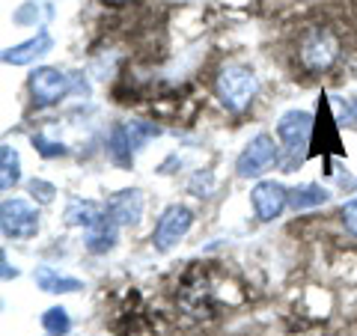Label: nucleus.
I'll return each instance as SVG.
<instances>
[{
    "label": "nucleus",
    "instance_id": "obj_17",
    "mask_svg": "<svg viewBox=\"0 0 357 336\" xmlns=\"http://www.w3.org/2000/svg\"><path fill=\"white\" fill-rule=\"evenodd\" d=\"M21 176H24V170H21L18 149L13 143H3V146H0V190H3V194L15 190L21 185Z\"/></svg>",
    "mask_w": 357,
    "mask_h": 336
},
{
    "label": "nucleus",
    "instance_id": "obj_22",
    "mask_svg": "<svg viewBox=\"0 0 357 336\" xmlns=\"http://www.w3.org/2000/svg\"><path fill=\"white\" fill-rule=\"evenodd\" d=\"M27 197L36 206H54L57 203V185L48 182V178L33 176V178H27Z\"/></svg>",
    "mask_w": 357,
    "mask_h": 336
},
{
    "label": "nucleus",
    "instance_id": "obj_20",
    "mask_svg": "<svg viewBox=\"0 0 357 336\" xmlns=\"http://www.w3.org/2000/svg\"><path fill=\"white\" fill-rule=\"evenodd\" d=\"M126 128H128V137L134 143V152L146 149L155 137H161V134H164V128L155 119H128Z\"/></svg>",
    "mask_w": 357,
    "mask_h": 336
},
{
    "label": "nucleus",
    "instance_id": "obj_8",
    "mask_svg": "<svg viewBox=\"0 0 357 336\" xmlns=\"http://www.w3.org/2000/svg\"><path fill=\"white\" fill-rule=\"evenodd\" d=\"M250 208L259 223L280 220L289 208V188L283 182H277V178H268V176L259 178L250 188Z\"/></svg>",
    "mask_w": 357,
    "mask_h": 336
},
{
    "label": "nucleus",
    "instance_id": "obj_24",
    "mask_svg": "<svg viewBox=\"0 0 357 336\" xmlns=\"http://www.w3.org/2000/svg\"><path fill=\"white\" fill-rule=\"evenodd\" d=\"M0 277H3V283H9V280H18V277H21L18 268L9 262V253H6V250H0Z\"/></svg>",
    "mask_w": 357,
    "mask_h": 336
},
{
    "label": "nucleus",
    "instance_id": "obj_1",
    "mask_svg": "<svg viewBox=\"0 0 357 336\" xmlns=\"http://www.w3.org/2000/svg\"><path fill=\"white\" fill-rule=\"evenodd\" d=\"M342 60V39L328 24H312L298 36L295 63L304 75H328Z\"/></svg>",
    "mask_w": 357,
    "mask_h": 336
},
{
    "label": "nucleus",
    "instance_id": "obj_23",
    "mask_svg": "<svg viewBox=\"0 0 357 336\" xmlns=\"http://www.w3.org/2000/svg\"><path fill=\"white\" fill-rule=\"evenodd\" d=\"M340 227L351 235V238H357V197L349 199V203H342L340 208Z\"/></svg>",
    "mask_w": 357,
    "mask_h": 336
},
{
    "label": "nucleus",
    "instance_id": "obj_26",
    "mask_svg": "<svg viewBox=\"0 0 357 336\" xmlns=\"http://www.w3.org/2000/svg\"><path fill=\"white\" fill-rule=\"evenodd\" d=\"M351 107H354V116H357V96L351 98Z\"/></svg>",
    "mask_w": 357,
    "mask_h": 336
},
{
    "label": "nucleus",
    "instance_id": "obj_10",
    "mask_svg": "<svg viewBox=\"0 0 357 336\" xmlns=\"http://www.w3.org/2000/svg\"><path fill=\"white\" fill-rule=\"evenodd\" d=\"M51 51H54V36H51V30H48V27H39L30 39L3 48L0 60H3V66H18V69H27V66H30V69H33V66H39Z\"/></svg>",
    "mask_w": 357,
    "mask_h": 336
},
{
    "label": "nucleus",
    "instance_id": "obj_15",
    "mask_svg": "<svg viewBox=\"0 0 357 336\" xmlns=\"http://www.w3.org/2000/svg\"><path fill=\"white\" fill-rule=\"evenodd\" d=\"M119 229L122 227H116L110 217H105L98 227L84 232V250L89 256H107V253H114L116 244H119Z\"/></svg>",
    "mask_w": 357,
    "mask_h": 336
},
{
    "label": "nucleus",
    "instance_id": "obj_9",
    "mask_svg": "<svg viewBox=\"0 0 357 336\" xmlns=\"http://www.w3.org/2000/svg\"><path fill=\"white\" fill-rule=\"evenodd\" d=\"M107 217L122 229H134L140 227L143 215H146V197L140 188H119L105 199Z\"/></svg>",
    "mask_w": 357,
    "mask_h": 336
},
{
    "label": "nucleus",
    "instance_id": "obj_11",
    "mask_svg": "<svg viewBox=\"0 0 357 336\" xmlns=\"http://www.w3.org/2000/svg\"><path fill=\"white\" fill-rule=\"evenodd\" d=\"M33 283H36L39 292L45 295H54V298H63V295H81L86 283L81 277H72V274H63L60 268H54L48 262H42L33 268Z\"/></svg>",
    "mask_w": 357,
    "mask_h": 336
},
{
    "label": "nucleus",
    "instance_id": "obj_21",
    "mask_svg": "<svg viewBox=\"0 0 357 336\" xmlns=\"http://www.w3.org/2000/svg\"><path fill=\"white\" fill-rule=\"evenodd\" d=\"M185 190L191 197H197V199H211V197H215V190H218L215 170H208V167H199V170H194L191 176H188Z\"/></svg>",
    "mask_w": 357,
    "mask_h": 336
},
{
    "label": "nucleus",
    "instance_id": "obj_13",
    "mask_svg": "<svg viewBox=\"0 0 357 336\" xmlns=\"http://www.w3.org/2000/svg\"><path fill=\"white\" fill-rule=\"evenodd\" d=\"M134 143L128 137L126 122H114L105 134V158L116 167V170H131L134 167Z\"/></svg>",
    "mask_w": 357,
    "mask_h": 336
},
{
    "label": "nucleus",
    "instance_id": "obj_4",
    "mask_svg": "<svg viewBox=\"0 0 357 336\" xmlns=\"http://www.w3.org/2000/svg\"><path fill=\"white\" fill-rule=\"evenodd\" d=\"M280 164H283V146L277 140V134L259 131L236 155V176L244 178V182H259Z\"/></svg>",
    "mask_w": 357,
    "mask_h": 336
},
{
    "label": "nucleus",
    "instance_id": "obj_3",
    "mask_svg": "<svg viewBox=\"0 0 357 336\" xmlns=\"http://www.w3.org/2000/svg\"><path fill=\"white\" fill-rule=\"evenodd\" d=\"M312 128H316V116L310 110L292 107L280 114L274 125V134L283 146V170H301V164L307 161L310 143H312Z\"/></svg>",
    "mask_w": 357,
    "mask_h": 336
},
{
    "label": "nucleus",
    "instance_id": "obj_18",
    "mask_svg": "<svg viewBox=\"0 0 357 336\" xmlns=\"http://www.w3.org/2000/svg\"><path fill=\"white\" fill-rule=\"evenodd\" d=\"M30 146H33V152H36L39 158H45V161H57V158H66V155H69V143H63L57 134L48 131V128L33 131V134H30Z\"/></svg>",
    "mask_w": 357,
    "mask_h": 336
},
{
    "label": "nucleus",
    "instance_id": "obj_6",
    "mask_svg": "<svg viewBox=\"0 0 357 336\" xmlns=\"http://www.w3.org/2000/svg\"><path fill=\"white\" fill-rule=\"evenodd\" d=\"M194 223H197V215H194L191 206H185V203L164 206V211L158 215V220H155L152 235H149L152 250L155 253H173L178 244L188 238V232L194 229Z\"/></svg>",
    "mask_w": 357,
    "mask_h": 336
},
{
    "label": "nucleus",
    "instance_id": "obj_19",
    "mask_svg": "<svg viewBox=\"0 0 357 336\" xmlns=\"http://www.w3.org/2000/svg\"><path fill=\"white\" fill-rule=\"evenodd\" d=\"M39 324H42V333H48V336H69L75 328V319H72L69 307L51 304L48 310H42Z\"/></svg>",
    "mask_w": 357,
    "mask_h": 336
},
{
    "label": "nucleus",
    "instance_id": "obj_27",
    "mask_svg": "<svg viewBox=\"0 0 357 336\" xmlns=\"http://www.w3.org/2000/svg\"><path fill=\"white\" fill-rule=\"evenodd\" d=\"M42 336H48V333H42Z\"/></svg>",
    "mask_w": 357,
    "mask_h": 336
},
{
    "label": "nucleus",
    "instance_id": "obj_12",
    "mask_svg": "<svg viewBox=\"0 0 357 336\" xmlns=\"http://www.w3.org/2000/svg\"><path fill=\"white\" fill-rule=\"evenodd\" d=\"M107 217V208L105 203H98V199H86V197H69L66 199V208H63V223L69 229H93L98 227Z\"/></svg>",
    "mask_w": 357,
    "mask_h": 336
},
{
    "label": "nucleus",
    "instance_id": "obj_7",
    "mask_svg": "<svg viewBox=\"0 0 357 336\" xmlns=\"http://www.w3.org/2000/svg\"><path fill=\"white\" fill-rule=\"evenodd\" d=\"M42 211L27 197H3L0 203V232L6 241H30L39 235Z\"/></svg>",
    "mask_w": 357,
    "mask_h": 336
},
{
    "label": "nucleus",
    "instance_id": "obj_5",
    "mask_svg": "<svg viewBox=\"0 0 357 336\" xmlns=\"http://www.w3.org/2000/svg\"><path fill=\"white\" fill-rule=\"evenodd\" d=\"M27 96L36 110L57 107L72 96V72L57 66H33V72L27 75Z\"/></svg>",
    "mask_w": 357,
    "mask_h": 336
},
{
    "label": "nucleus",
    "instance_id": "obj_16",
    "mask_svg": "<svg viewBox=\"0 0 357 336\" xmlns=\"http://www.w3.org/2000/svg\"><path fill=\"white\" fill-rule=\"evenodd\" d=\"M54 13L57 9L48 0H21L13 9V24L15 27H48Z\"/></svg>",
    "mask_w": 357,
    "mask_h": 336
},
{
    "label": "nucleus",
    "instance_id": "obj_25",
    "mask_svg": "<svg viewBox=\"0 0 357 336\" xmlns=\"http://www.w3.org/2000/svg\"><path fill=\"white\" fill-rule=\"evenodd\" d=\"M102 3H110V6H122V3H131V0H102Z\"/></svg>",
    "mask_w": 357,
    "mask_h": 336
},
{
    "label": "nucleus",
    "instance_id": "obj_14",
    "mask_svg": "<svg viewBox=\"0 0 357 336\" xmlns=\"http://www.w3.org/2000/svg\"><path fill=\"white\" fill-rule=\"evenodd\" d=\"M333 199V190L319 185V182H301L295 188H289V208L295 215H304V211H316L321 206H328Z\"/></svg>",
    "mask_w": 357,
    "mask_h": 336
},
{
    "label": "nucleus",
    "instance_id": "obj_2",
    "mask_svg": "<svg viewBox=\"0 0 357 336\" xmlns=\"http://www.w3.org/2000/svg\"><path fill=\"white\" fill-rule=\"evenodd\" d=\"M211 93H215L218 105L232 116H244L253 107L256 96H259V75L250 66L227 63L220 66L215 81H211Z\"/></svg>",
    "mask_w": 357,
    "mask_h": 336
}]
</instances>
